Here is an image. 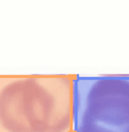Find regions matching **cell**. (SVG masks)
I'll return each mask as SVG.
<instances>
[{
  "label": "cell",
  "instance_id": "cell-1",
  "mask_svg": "<svg viewBox=\"0 0 129 132\" xmlns=\"http://www.w3.org/2000/svg\"><path fill=\"white\" fill-rule=\"evenodd\" d=\"M0 132H70L74 79L66 75L4 78Z\"/></svg>",
  "mask_w": 129,
  "mask_h": 132
},
{
  "label": "cell",
  "instance_id": "cell-2",
  "mask_svg": "<svg viewBox=\"0 0 129 132\" xmlns=\"http://www.w3.org/2000/svg\"><path fill=\"white\" fill-rule=\"evenodd\" d=\"M73 132H129V78L74 79Z\"/></svg>",
  "mask_w": 129,
  "mask_h": 132
}]
</instances>
